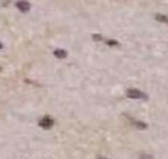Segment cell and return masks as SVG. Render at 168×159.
I'll list each match as a JSON object with an SVG mask.
<instances>
[{
    "instance_id": "6da1fadb",
    "label": "cell",
    "mask_w": 168,
    "mask_h": 159,
    "mask_svg": "<svg viewBox=\"0 0 168 159\" xmlns=\"http://www.w3.org/2000/svg\"><path fill=\"white\" fill-rule=\"evenodd\" d=\"M127 97L128 98H133V100H140V98H142V100H148V96L145 93H142L141 91L136 88H131L127 91Z\"/></svg>"
},
{
    "instance_id": "7a4b0ae2",
    "label": "cell",
    "mask_w": 168,
    "mask_h": 159,
    "mask_svg": "<svg viewBox=\"0 0 168 159\" xmlns=\"http://www.w3.org/2000/svg\"><path fill=\"white\" fill-rule=\"evenodd\" d=\"M53 124H55V120L48 115L43 116V118L39 120V125H40L41 128H44V130H50V128L53 127Z\"/></svg>"
},
{
    "instance_id": "3957f363",
    "label": "cell",
    "mask_w": 168,
    "mask_h": 159,
    "mask_svg": "<svg viewBox=\"0 0 168 159\" xmlns=\"http://www.w3.org/2000/svg\"><path fill=\"white\" fill-rule=\"evenodd\" d=\"M16 7L18 8V11L23 12V13H26V12L30 11V3L26 1V0H20V1L16 3Z\"/></svg>"
},
{
    "instance_id": "277c9868",
    "label": "cell",
    "mask_w": 168,
    "mask_h": 159,
    "mask_svg": "<svg viewBox=\"0 0 168 159\" xmlns=\"http://www.w3.org/2000/svg\"><path fill=\"white\" fill-rule=\"evenodd\" d=\"M53 55H55L57 58H60V60H64L67 57V52H66L65 49H56L55 52H53Z\"/></svg>"
},
{
    "instance_id": "5b68a950",
    "label": "cell",
    "mask_w": 168,
    "mask_h": 159,
    "mask_svg": "<svg viewBox=\"0 0 168 159\" xmlns=\"http://www.w3.org/2000/svg\"><path fill=\"white\" fill-rule=\"evenodd\" d=\"M132 123H133V124L136 125V127L139 128V130H145V128L148 127V125H146L145 123H144V122H140V120H133Z\"/></svg>"
},
{
    "instance_id": "8992f818",
    "label": "cell",
    "mask_w": 168,
    "mask_h": 159,
    "mask_svg": "<svg viewBox=\"0 0 168 159\" xmlns=\"http://www.w3.org/2000/svg\"><path fill=\"white\" fill-rule=\"evenodd\" d=\"M155 20L159 21V22H164V23H168V17L163 16V14H155Z\"/></svg>"
},
{
    "instance_id": "52a82bcc",
    "label": "cell",
    "mask_w": 168,
    "mask_h": 159,
    "mask_svg": "<svg viewBox=\"0 0 168 159\" xmlns=\"http://www.w3.org/2000/svg\"><path fill=\"white\" fill-rule=\"evenodd\" d=\"M106 41L107 46H119V43L116 40H111V39H109V40H105Z\"/></svg>"
},
{
    "instance_id": "ba28073f",
    "label": "cell",
    "mask_w": 168,
    "mask_h": 159,
    "mask_svg": "<svg viewBox=\"0 0 168 159\" xmlns=\"http://www.w3.org/2000/svg\"><path fill=\"white\" fill-rule=\"evenodd\" d=\"M92 38H93L94 40H97V41H101V40H104V38L101 36V35H97V34H93V35H92Z\"/></svg>"
},
{
    "instance_id": "9c48e42d",
    "label": "cell",
    "mask_w": 168,
    "mask_h": 159,
    "mask_svg": "<svg viewBox=\"0 0 168 159\" xmlns=\"http://www.w3.org/2000/svg\"><path fill=\"white\" fill-rule=\"evenodd\" d=\"M140 159H153V158H151V155H149V154H141Z\"/></svg>"
},
{
    "instance_id": "30bf717a",
    "label": "cell",
    "mask_w": 168,
    "mask_h": 159,
    "mask_svg": "<svg viewBox=\"0 0 168 159\" xmlns=\"http://www.w3.org/2000/svg\"><path fill=\"white\" fill-rule=\"evenodd\" d=\"M97 159H107L106 157H101V155H100V157H97Z\"/></svg>"
},
{
    "instance_id": "8fae6325",
    "label": "cell",
    "mask_w": 168,
    "mask_h": 159,
    "mask_svg": "<svg viewBox=\"0 0 168 159\" xmlns=\"http://www.w3.org/2000/svg\"><path fill=\"white\" fill-rule=\"evenodd\" d=\"M0 49H3V43L0 41Z\"/></svg>"
},
{
    "instance_id": "7c38bea8",
    "label": "cell",
    "mask_w": 168,
    "mask_h": 159,
    "mask_svg": "<svg viewBox=\"0 0 168 159\" xmlns=\"http://www.w3.org/2000/svg\"><path fill=\"white\" fill-rule=\"evenodd\" d=\"M0 71H1V66H0Z\"/></svg>"
}]
</instances>
